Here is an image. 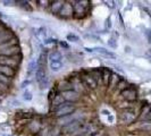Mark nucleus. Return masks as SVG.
Here are the masks:
<instances>
[{
    "label": "nucleus",
    "instance_id": "1",
    "mask_svg": "<svg viewBox=\"0 0 151 136\" xmlns=\"http://www.w3.org/2000/svg\"><path fill=\"white\" fill-rule=\"evenodd\" d=\"M45 59H47V53L41 52V54L39 56L38 65L35 69V79L40 85V89H45L48 85V78L45 73Z\"/></svg>",
    "mask_w": 151,
    "mask_h": 136
},
{
    "label": "nucleus",
    "instance_id": "2",
    "mask_svg": "<svg viewBox=\"0 0 151 136\" xmlns=\"http://www.w3.org/2000/svg\"><path fill=\"white\" fill-rule=\"evenodd\" d=\"M14 40H10L6 42L5 44L0 45V56L5 57H15L21 52V48L17 45L16 42H13Z\"/></svg>",
    "mask_w": 151,
    "mask_h": 136
},
{
    "label": "nucleus",
    "instance_id": "3",
    "mask_svg": "<svg viewBox=\"0 0 151 136\" xmlns=\"http://www.w3.org/2000/svg\"><path fill=\"white\" fill-rule=\"evenodd\" d=\"M76 110L75 105L69 103V102H64L61 106H59L56 110H55V116L57 118H61V117H66L72 113H74Z\"/></svg>",
    "mask_w": 151,
    "mask_h": 136
},
{
    "label": "nucleus",
    "instance_id": "4",
    "mask_svg": "<svg viewBox=\"0 0 151 136\" xmlns=\"http://www.w3.org/2000/svg\"><path fill=\"white\" fill-rule=\"evenodd\" d=\"M73 10L75 18H83L86 14V5H83V1H76L73 5Z\"/></svg>",
    "mask_w": 151,
    "mask_h": 136
},
{
    "label": "nucleus",
    "instance_id": "5",
    "mask_svg": "<svg viewBox=\"0 0 151 136\" xmlns=\"http://www.w3.org/2000/svg\"><path fill=\"white\" fill-rule=\"evenodd\" d=\"M121 95L125 99L126 101H129V102H133L137 99V91L134 87H125L124 90H122Z\"/></svg>",
    "mask_w": 151,
    "mask_h": 136
},
{
    "label": "nucleus",
    "instance_id": "6",
    "mask_svg": "<svg viewBox=\"0 0 151 136\" xmlns=\"http://www.w3.org/2000/svg\"><path fill=\"white\" fill-rule=\"evenodd\" d=\"M61 95H63L64 100H65L66 102H69V103H74L76 101H78L80 98H81L80 93L75 90L64 91V92H61Z\"/></svg>",
    "mask_w": 151,
    "mask_h": 136
},
{
    "label": "nucleus",
    "instance_id": "7",
    "mask_svg": "<svg viewBox=\"0 0 151 136\" xmlns=\"http://www.w3.org/2000/svg\"><path fill=\"white\" fill-rule=\"evenodd\" d=\"M136 119V113L133 110H125L119 115V120L123 124H131Z\"/></svg>",
    "mask_w": 151,
    "mask_h": 136
},
{
    "label": "nucleus",
    "instance_id": "8",
    "mask_svg": "<svg viewBox=\"0 0 151 136\" xmlns=\"http://www.w3.org/2000/svg\"><path fill=\"white\" fill-rule=\"evenodd\" d=\"M59 15L64 18H70L74 16V10H73V5H70L69 2H65L64 6L59 11Z\"/></svg>",
    "mask_w": 151,
    "mask_h": 136
},
{
    "label": "nucleus",
    "instance_id": "9",
    "mask_svg": "<svg viewBox=\"0 0 151 136\" xmlns=\"http://www.w3.org/2000/svg\"><path fill=\"white\" fill-rule=\"evenodd\" d=\"M0 65L4 66H9V67L15 68L18 65V60L14 59V57H5V56H0Z\"/></svg>",
    "mask_w": 151,
    "mask_h": 136
},
{
    "label": "nucleus",
    "instance_id": "10",
    "mask_svg": "<svg viewBox=\"0 0 151 136\" xmlns=\"http://www.w3.org/2000/svg\"><path fill=\"white\" fill-rule=\"evenodd\" d=\"M81 125H82L81 120L73 121V122L68 124V125H66V126H64V127H63V130H64L65 133H68V134H74V133H75V130L78 128Z\"/></svg>",
    "mask_w": 151,
    "mask_h": 136
},
{
    "label": "nucleus",
    "instance_id": "11",
    "mask_svg": "<svg viewBox=\"0 0 151 136\" xmlns=\"http://www.w3.org/2000/svg\"><path fill=\"white\" fill-rule=\"evenodd\" d=\"M82 79H83V82L85 83L86 86H89L90 89L92 90H94L97 86H98V83H97V81L94 79V77L91 75H88V74H84L82 76Z\"/></svg>",
    "mask_w": 151,
    "mask_h": 136
},
{
    "label": "nucleus",
    "instance_id": "12",
    "mask_svg": "<svg viewBox=\"0 0 151 136\" xmlns=\"http://www.w3.org/2000/svg\"><path fill=\"white\" fill-rule=\"evenodd\" d=\"M15 69L13 67H9V66H4V65H0V74L4 76H6V77H9V78H12V77H14L15 75Z\"/></svg>",
    "mask_w": 151,
    "mask_h": 136
},
{
    "label": "nucleus",
    "instance_id": "13",
    "mask_svg": "<svg viewBox=\"0 0 151 136\" xmlns=\"http://www.w3.org/2000/svg\"><path fill=\"white\" fill-rule=\"evenodd\" d=\"M65 1H61V0H56V1H52L50 7H51V11L53 14H59V11L61 10V8L64 6Z\"/></svg>",
    "mask_w": 151,
    "mask_h": 136
},
{
    "label": "nucleus",
    "instance_id": "14",
    "mask_svg": "<svg viewBox=\"0 0 151 136\" xmlns=\"http://www.w3.org/2000/svg\"><path fill=\"white\" fill-rule=\"evenodd\" d=\"M111 77H113V75H111L110 70H109L108 68H105V69L102 70V74H101V78H102V81H104V84H105V85H109Z\"/></svg>",
    "mask_w": 151,
    "mask_h": 136
},
{
    "label": "nucleus",
    "instance_id": "15",
    "mask_svg": "<svg viewBox=\"0 0 151 136\" xmlns=\"http://www.w3.org/2000/svg\"><path fill=\"white\" fill-rule=\"evenodd\" d=\"M48 64H49V68H50L52 72H55V73L61 70V68L64 66L61 61H48Z\"/></svg>",
    "mask_w": 151,
    "mask_h": 136
},
{
    "label": "nucleus",
    "instance_id": "16",
    "mask_svg": "<svg viewBox=\"0 0 151 136\" xmlns=\"http://www.w3.org/2000/svg\"><path fill=\"white\" fill-rule=\"evenodd\" d=\"M64 102H65V100L63 98V95H61V94H57V95L53 97V100L51 103H52V107L55 108V110H56V109L59 106H61Z\"/></svg>",
    "mask_w": 151,
    "mask_h": 136
},
{
    "label": "nucleus",
    "instance_id": "17",
    "mask_svg": "<svg viewBox=\"0 0 151 136\" xmlns=\"http://www.w3.org/2000/svg\"><path fill=\"white\" fill-rule=\"evenodd\" d=\"M63 56L59 51H52L48 56V61H61Z\"/></svg>",
    "mask_w": 151,
    "mask_h": 136
},
{
    "label": "nucleus",
    "instance_id": "18",
    "mask_svg": "<svg viewBox=\"0 0 151 136\" xmlns=\"http://www.w3.org/2000/svg\"><path fill=\"white\" fill-rule=\"evenodd\" d=\"M97 51V52L101 53V54H104V56H106V57H110V58H115L116 57V54L114 52H111V51H109V50H107V49H105V48H94L93 49V51Z\"/></svg>",
    "mask_w": 151,
    "mask_h": 136
},
{
    "label": "nucleus",
    "instance_id": "19",
    "mask_svg": "<svg viewBox=\"0 0 151 136\" xmlns=\"http://www.w3.org/2000/svg\"><path fill=\"white\" fill-rule=\"evenodd\" d=\"M29 128L32 133H39L41 130V124L39 121H32L29 125Z\"/></svg>",
    "mask_w": 151,
    "mask_h": 136
},
{
    "label": "nucleus",
    "instance_id": "20",
    "mask_svg": "<svg viewBox=\"0 0 151 136\" xmlns=\"http://www.w3.org/2000/svg\"><path fill=\"white\" fill-rule=\"evenodd\" d=\"M37 37H38L40 40H42L43 42L45 41V29H43V27H40V29H38L37 30Z\"/></svg>",
    "mask_w": 151,
    "mask_h": 136
},
{
    "label": "nucleus",
    "instance_id": "21",
    "mask_svg": "<svg viewBox=\"0 0 151 136\" xmlns=\"http://www.w3.org/2000/svg\"><path fill=\"white\" fill-rule=\"evenodd\" d=\"M23 99L25 100V101H31L32 99H33V94H32V92L29 90L24 91V93H23Z\"/></svg>",
    "mask_w": 151,
    "mask_h": 136
},
{
    "label": "nucleus",
    "instance_id": "22",
    "mask_svg": "<svg viewBox=\"0 0 151 136\" xmlns=\"http://www.w3.org/2000/svg\"><path fill=\"white\" fill-rule=\"evenodd\" d=\"M66 39H67L68 41H70V42H78V41H80V38H78L77 35H75L74 33H69V34H67Z\"/></svg>",
    "mask_w": 151,
    "mask_h": 136
},
{
    "label": "nucleus",
    "instance_id": "23",
    "mask_svg": "<svg viewBox=\"0 0 151 136\" xmlns=\"http://www.w3.org/2000/svg\"><path fill=\"white\" fill-rule=\"evenodd\" d=\"M107 43H108V45H109L110 48H113V49H115V48H117V41H116V39H114V38L109 39Z\"/></svg>",
    "mask_w": 151,
    "mask_h": 136
},
{
    "label": "nucleus",
    "instance_id": "24",
    "mask_svg": "<svg viewBox=\"0 0 151 136\" xmlns=\"http://www.w3.org/2000/svg\"><path fill=\"white\" fill-rule=\"evenodd\" d=\"M8 85H6L5 83H1L0 82V94H2V93H5V92H7L8 90Z\"/></svg>",
    "mask_w": 151,
    "mask_h": 136
},
{
    "label": "nucleus",
    "instance_id": "25",
    "mask_svg": "<svg viewBox=\"0 0 151 136\" xmlns=\"http://www.w3.org/2000/svg\"><path fill=\"white\" fill-rule=\"evenodd\" d=\"M12 4H17V1H4L5 6H12Z\"/></svg>",
    "mask_w": 151,
    "mask_h": 136
},
{
    "label": "nucleus",
    "instance_id": "26",
    "mask_svg": "<svg viewBox=\"0 0 151 136\" xmlns=\"http://www.w3.org/2000/svg\"><path fill=\"white\" fill-rule=\"evenodd\" d=\"M106 27L107 29H110L111 27V21H110V18H108L106 21Z\"/></svg>",
    "mask_w": 151,
    "mask_h": 136
},
{
    "label": "nucleus",
    "instance_id": "27",
    "mask_svg": "<svg viewBox=\"0 0 151 136\" xmlns=\"http://www.w3.org/2000/svg\"><path fill=\"white\" fill-rule=\"evenodd\" d=\"M59 44H60V47H63V48H65V49H68V44L66 43V42L59 41Z\"/></svg>",
    "mask_w": 151,
    "mask_h": 136
},
{
    "label": "nucleus",
    "instance_id": "28",
    "mask_svg": "<svg viewBox=\"0 0 151 136\" xmlns=\"http://www.w3.org/2000/svg\"><path fill=\"white\" fill-rule=\"evenodd\" d=\"M29 84H30V81H24V82L22 83V86H21V87H22V89H24V87H25L26 85H29Z\"/></svg>",
    "mask_w": 151,
    "mask_h": 136
},
{
    "label": "nucleus",
    "instance_id": "29",
    "mask_svg": "<svg viewBox=\"0 0 151 136\" xmlns=\"http://www.w3.org/2000/svg\"><path fill=\"white\" fill-rule=\"evenodd\" d=\"M147 37L149 38V42L151 43V31H150V30L147 31Z\"/></svg>",
    "mask_w": 151,
    "mask_h": 136
},
{
    "label": "nucleus",
    "instance_id": "30",
    "mask_svg": "<svg viewBox=\"0 0 151 136\" xmlns=\"http://www.w3.org/2000/svg\"><path fill=\"white\" fill-rule=\"evenodd\" d=\"M101 112L104 113V115H106V116H110V112H109V111H108V110H102V111H101Z\"/></svg>",
    "mask_w": 151,
    "mask_h": 136
},
{
    "label": "nucleus",
    "instance_id": "31",
    "mask_svg": "<svg viewBox=\"0 0 151 136\" xmlns=\"http://www.w3.org/2000/svg\"><path fill=\"white\" fill-rule=\"evenodd\" d=\"M92 134H91L90 132H88V133H84V134H81L80 136H91Z\"/></svg>",
    "mask_w": 151,
    "mask_h": 136
},
{
    "label": "nucleus",
    "instance_id": "32",
    "mask_svg": "<svg viewBox=\"0 0 151 136\" xmlns=\"http://www.w3.org/2000/svg\"><path fill=\"white\" fill-rule=\"evenodd\" d=\"M84 49H85L88 52H93V49H90V48H84Z\"/></svg>",
    "mask_w": 151,
    "mask_h": 136
},
{
    "label": "nucleus",
    "instance_id": "33",
    "mask_svg": "<svg viewBox=\"0 0 151 136\" xmlns=\"http://www.w3.org/2000/svg\"><path fill=\"white\" fill-rule=\"evenodd\" d=\"M148 119H150L151 120V109L149 110V112H148Z\"/></svg>",
    "mask_w": 151,
    "mask_h": 136
},
{
    "label": "nucleus",
    "instance_id": "34",
    "mask_svg": "<svg viewBox=\"0 0 151 136\" xmlns=\"http://www.w3.org/2000/svg\"><path fill=\"white\" fill-rule=\"evenodd\" d=\"M91 136H102V135H101L100 133H94V134H92Z\"/></svg>",
    "mask_w": 151,
    "mask_h": 136
},
{
    "label": "nucleus",
    "instance_id": "35",
    "mask_svg": "<svg viewBox=\"0 0 151 136\" xmlns=\"http://www.w3.org/2000/svg\"><path fill=\"white\" fill-rule=\"evenodd\" d=\"M6 136H13V135H6Z\"/></svg>",
    "mask_w": 151,
    "mask_h": 136
},
{
    "label": "nucleus",
    "instance_id": "36",
    "mask_svg": "<svg viewBox=\"0 0 151 136\" xmlns=\"http://www.w3.org/2000/svg\"><path fill=\"white\" fill-rule=\"evenodd\" d=\"M59 136H60V135H59Z\"/></svg>",
    "mask_w": 151,
    "mask_h": 136
}]
</instances>
